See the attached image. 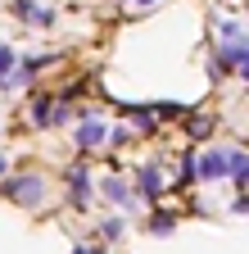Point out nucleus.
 Instances as JSON below:
<instances>
[{
    "instance_id": "nucleus-5",
    "label": "nucleus",
    "mask_w": 249,
    "mask_h": 254,
    "mask_svg": "<svg viewBox=\"0 0 249 254\" xmlns=\"http://www.w3.org/2000/svg\"><path fill=\"white\" fill-rule=\"evenodd\" d=\"M104 195H109V200H118V204H132L127 182H118V177H104Z\"/></svg>"
},
{
    "instance_id": "nucleus-9",
    "label": "nucleus",
    "mask_w": 249,
    "mask_h": 254,
    "mask_svg": "<svg viewBox=\"0 0 249 254\" xmlns=\"http://www.w3.org/2000/svg\"><path fill=\"white\" fill-rule=\"evenodd\" d=\"M9 73H14V50L0 46V77H9Z\"/></svg>"
},
{
    "instance_id": "nucleus-2",
    "label": "nucleus",
    "mask_w": 249,
    "mask_h": 254,
    "mask_svg": "<svg viewBox=\"0 0 249 254\" xmlns=\"http://www.w3.org/2000/svg\"><path fill=\"white\" fill-rule=\"evenodd\" d=\"M227 177V150H213L204 159H195V182H222Z\"/></svg>"
},
{
    "instance_id": "nucleus-14",
    "label": "nucleus",
    "mask_w": 249,
    "mask_h": 254,
    "mask_svg": "<svg viewBox=\"0 0 249 254\" xmlns=\"http://www.w3.org/2000/svg\"><path fill=\"white\" fill-rule=\"evenodd\" d=\"M127 5H154V0H127Z\"/></svg>"
},
{
    "instance_id": "nucleus-13",
    "label": "nucleus",
    "mask_w": 249,
    "mask_h": 254,
    "mask_svg": "<svg viewBox=\"0 0 249 254\" xmlns=\"http://www.w3.org/2000/svg\"><path fill=\"white\" fill-rule=\"evenodd\" d=\"M104 236H109V241L122 236V218H109V222H104Z\"/></svg>"
},
{
    "instance_id": "nucleus-11",
    "label": "nucleus",
    "mask_w": 249,
    "mask_h": 254,
    "mask_svg": "<svg viewBox=\"0 0 249 254\" xmlns=\"http://www.w3.org/2000/svg\"><path fill=\"white\" fill-rule=\"evenodd\" d=\"M14 14L18 18H37V5H32V0H14Z\"/></svg>"
},
{
    "instance_id": "nucleus-1",
    "label": "nucleus",
    "mask_w": 249,
    "mask_h": 254,
    "mask_svg": "<svg viewBox=\"0 0 249 254\" xmlns=\"http://www.w3.org/2000/svg\"><path fill=\"white\" fill-rule=\"evenodd\" d=\"M5 195H9V200H18V204H37V200L46 195V182H41L37 173L14 177V182H5Z\"/></svg>"
},
{
    "instance_id": "nucleus-4",
    "label": "nucleus",
    "mask_w": 249,
    "mask_h": 254,
    "mask_svg": "<svg viewBox=\"0 0 249 254\" xmlns=\"http://www.w3.org/2000/svg\"><path fill=\"white\" fill-rule=\"evenodd\" d=\"M159 190H163V173H159V168H145V173H141V195L154 200Z\"/></svg>"
},
{
    "instance_id": "nucleus-3",
    "label": "nucleus",
    "mask_w": 249,
    "mask_h": 254,
    "mask_svg": "<svg viewBox=\"0 0 249 254\" xmlns=\"http://www.w3.org/2000/svg\"><path fill=\"white\" fill-rule=\"evenodd\" d=\"M104 141V123L100 118H82V127H77V145L82 150H96Z\"/></svg>"
},
{
    "instance_id": "nucleus-8",
    "label": "nucleus",
    "mask_w": 249,
    "mask_h": 254,
    "mask_svg": "<svg viewBox=\"0 0 249 254\" xmlns=\"http://www.w3.org/2000/svg\"><path fill=\"white\" fill-rule=\"evenodd\" d=\"M177 182H181V186H191V182H195V154H186V159H181V177H177Z\"/></svg>"
},
{
    "instance_id": "nucleus-16",
    "label": "nucleus",
    "mask_w": 249,
    "mask_h": 254,
    "mask_svg": "<svg viewBox=\"0 0 249 254\" xmlns=\"http://www.w3.org/2000/svg\"><path fill=\"white\" fill-rule=\"evenodd\" d=\"M0 86H5V77H0Z\"/></svg>"
},
{
    "instance_id": "nucleus-6",
    "label": "nucleus",
    "mask_w": 249,
    "mask_h": 254,
    "mask_svg": "<svg viewBox=\"0 0 249 254\" xmlns=\"http://www.w3.org/2000/svg\"><path fill=\"white\" fill-rule=\"evenodd\" d=\"M68 186H73V200L91 195V182H86V168H73V173H68Z\"/></svg>"
},
{
    "instance_id": "nucleus-15",
    "label": "nucleus",
    "mask_w": 249,
    "mask_h": 254,
    "mask_svg": "<svg viewBox=\"0 0 249 254\" xmlns=\"http://www.w3.org/2000/svg\"><path fill=\"white\" fill-rule=\"evenodd\" d=\"M5 168H9V164H5V159H0V177H5Z\"/></svg>"
},
{
    "instance_id": "nucleus-12",
    "label": "nucleus",
    "mask_w": 249,
    "mask_h": 254,
    "mask_svg": "<svg viewBox=\"0 0 249 254\" xmlns=\"http://www.w3.org/2000/svg\"><path fill=\"white\" fill-rule=\"evenodd\" d=\"M109 141H113V145H132V141H136V132H132V127H118Z\"/></svg>"
},
{
    "instance_id": "nucleus-7",
    "label": "nucleus",
    "mask_w": 249,
    "mask_h": 254,
    "mask_svg": "<svg viewBox=\"0 0 249 254\" xmlns=\"http://www.w3.org/2000/svg\"><path fill=\"white\" fill-rule=\"evenodd\" d=\"M172 227H177V218H168V213H163V218H159V213L149 218V232H159V236H168Z\"/></svg>"
},
{
    "instance_id": "nucleus-10",
    "label": "nucleus",
    "mask_w": 249,
    "mask_h": 254,
    "mask_svg": "<svg viewBox=\"0 0 249 254\" xmlns=\"http://www.w3.org/2000/svg\"><path fill=\"white\" fill-rule=\"evenodd\" d=\"M213 132V118H191V136H208Z\"/></svg>"
}]
</instances>
